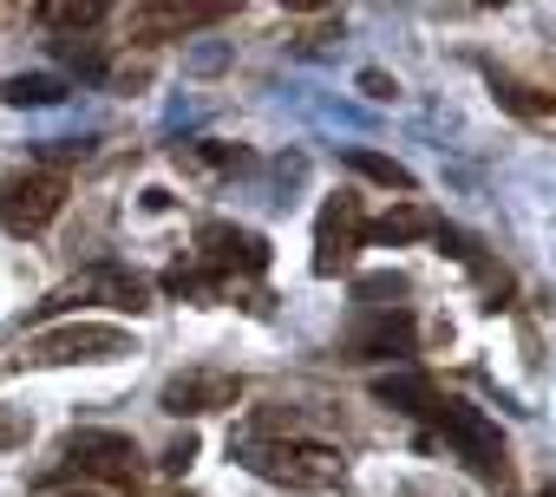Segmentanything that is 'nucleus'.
Wrapping results in <instances>:
<instances>
[{
  "instance_id": "obj_1",
  "label": "nucleus",
  "mask_w": 556,
  "mask_h": 497,
  "mask_svg": "<svg viewBox=\"0 0 556 497\" xmlns=\"http://www.w3.org/2000/svg\"><path fill=\"white\" fill-rule=\"evenodd\" d=\"M374 399L380 406H400L406 419H419V425H432L484 484H510V445H504V432L471 406V399H458V393H439L426 373H387V380H374Z\"/></svg>"
},
{
  "instance_id": "obj_2",
  "label": "nucleus",
  "mask_w": 556,
  "mask_h": 497,
  "mask_svg": "<svg viewBox=\"0 0 556 497\" xmlns=\"http://www.w3.org/2000/svg\"><path fill=\"white\" fill-rule=\"evenodd\" d=\"M229 458L242 471H255L262 484H282V490H334L348 484V451L328 438H308L289 412H249L229 432Z\"/></svg>"
},
{
  "instance_id": "obj_3",
  "label": "nucleus",
  "mask_w": 556,
  "mask_h": 497,
  "mask_svg": "<svg viewBox=\"0 0 556 497\" xmlns=\"http://www.w3.org/2000/svg\"><path fill=\"white\" fill-rule=\"evenodd\" d=\"M53 477H99V484H118V490H138L144 484V458L125 432H73Z\"/></svg>"
},
{
  "instance_id": "obj_4",
  "label": "nucleus",
  "mask_w": 556,
  "mask_h": 497,
  "mask_svg": "<svg viewBox=\"0 0 556 497\" xmlns=\"http://www.w3.org/2000/svg\"><path fill=\"white\" fill-rule=\"evenodd\" d=\"M125 354H138L125 328L73 321V328H40V334L21 347V367H73V360H125Z\"/></svg>"
},
{
  "instance_id": "obj_5",
  "label": "nucleus",
  "mask_w": 556,
  "mask_h": 497,
  "mask_svg": "<svg viewBox=\"0 0 556 497\" xmlns=\"http://www.w3.org/2000/svg\"><path fill=\"white\" fill-rule=\"evenodd\" d=\"M367 203L354 196V190H334L328 203H321V216H315V276H348L354 269V256L367 248Z\"/></svg>"
},
{
  "instance_id": "obj_6",
  "label": "nucleus",
  "mask_w": 556,
  "mask_h": 497,
  "mask_svg": "<svg viewBox=\"0 0 556 497\" xmlns=\"http://www.w3.org/2000/svg\"><path fill=\"white\" fill-rule=\"evenodd\" d=\"M60 209H66V170H53V164H34L0 183V229L8 235H40Z\"/></svg>"
},
{
  "instance_id": "obj_7",
  "label": "nucleus",
  "mask_w": 556,
  "mask_h": 497,
  "mask_svg": "<svg viewBox=\"0 0 556 497\" xmlns=\"http://www.w3.org/2000/svg\"><path fill=\"white\" fill-rule=\"evenodd\" d=\"M66 308H118V315H144V308H151V282L131 276V269H118V263H105V269H86L79 282L53 289V295L40 302V315H66Z\"/></svg>"
},
{
  "instance_id": "obj_8",
  "label": "nucleus",
  "mask_w": 556,
  "mask_h": 497,
  "mask_svg": "<svg viewBox=\"0 0 556 497\" xmlns=\"http://www.w3.org/2000/svg\"><path fill=\"white\" fill-rule=\"evenodd\" d=\"M419 347V328L406 308H367L348 334H341V354L348 360H406Z\"/></svg>"
},
{
  "instance_id": "obj_9",
  "label": "nucleus",
  "mask_w": 556,
  "mask_h": 497,
  "mask_svg": "<svg viewBox=\"0 0 556 497\" xmlns=\"http://www.w3.org/2000/svg\"><path fill=\"white\" fill-rule=\"evenodd\" d=\"M242 399V380L236 373H216V367H190L177 380H164V412H223Z\"/></svg>"
},
{
  "instance_id": "obj_10",
  "label": "nucleus",
  "mask_w": 556,
  "mask_h": 497,
  "mask_svg": "<svg viewBox=\"0 0 556 497\" xmlns=\"http://www.w3.org/2000/svg\"><path fill=\"white\" fill-rule=\"evenodd\" d=\"M413 235H439V216L426 203H400L380 222H367V242H413Z\"/></svg>"
},
{
  "instance_id": "obj_11",
  "label": "nucleus",
  "mask_w": 556,
  "mask_h": 497,
  "mask_svg": "<svg viewBox=\"0 0 556 497\" xmlns=\"http://www.w3.org/2000/svg\"><path fill=\"white\" fill-rule=\"evenodd\" d=\"M341 164H348V170H361L367 183H387V190H413V170H406V164H393V157H380V151H361V144H348V151H341Z\"/></svg>"
},
{
  "instance_id": "obj_12",
  "label": "nucleus",
  "mask_w": 556,
  "mask_h": 497,
  "mask_svg": "<svg viewBox=\"0 0 556 497\" xmlns=\"http://www.w3.org/2000/svg\"><path fill=\"white\" fill-rule=\"evenodd\" d=\"M0 99H8V105H60V99H66V79H53V73H21V79L0 86Z\"/></svg>"
},
{
  "instance_id": "obj_13",
  "label": "nucleus",
  "mask_w": 556,
  "mask_h": 497,
  "mask_svg": "<svg viewBox=\"0 0 556 497\" xmlns=\"http://www.w3.org/2000/svg\"><path fill=\"white\" fill-rule=\"evenodd\" d=\"M203 21H223V8H144L138 27H203Z\"/></svg>"
},
{
  "instance_id": "obj_14",
  "label": "nucleus",
  "mask_w": 556,
  "mask_h": 497,
  "mask_svg": "<svg viewBox=\"0 0 556 497\" xmlns=\"http://www.w3.org/2000/svg\"><path fill=\"white\" fill-rule=\"evenodd\" d=\"M40 21H47V27H79V34H86V27L105 21V8H40Z\"/></svg>"
},
{
  "instance_id": "obj_15",
  "label": "nucleus",
  "mask_w": 556,
  "mask_h": 497,
  "mask_svg": "<svg viewBox=\"0 0 556 497\" xmlns=\"http://www.w3.org/2000/svg\"><path fill=\"white\" fill-rule=\"evenodd\" d=\"M184 157H190V164H210V170L242 164V151H229V144H216V138H210V144H197V151H184Z\"/></svg>"
},
{
  "instance_id": "obj_16",
  "label": "nucleus",
  "mask_w": 556,
  "mask_h": 497,
  "mask_svg": "<svg viewBox=\"0 0 556 497\" xmlns=\"http://www.w3.org/2000/svg\"><path fill=\"white\" fill-rule=\"evenodd\" d=\"M190 458H197V438L184 432V438H177V445L164 451V471H190Z\"/></svg>"
},
{
  "instance_id": "obj_17",
  "label": "nucleus",
  "mask_w": 556,
  "mask_h": 497,
  "mask_svg": "<svg viewBox=\"0 0 556 497\" xmlns=\"http://www.w3.org/2000/svg\"><path fill=\"white\" fill-rule=\"evenodd\" d=\"M361 86H367V92H374V99H393V79H387V73H367V79H361Z\"/></svg>"
},
{
  "instance_id": "obj_18",
  "label": "nucleus",
  "mask_w": 556,
  "mask_h": 497,
  "mask_svg": "<svg viewBox=\"0 0 556 497\" xmlns=\"http://www.w3.org/2000/svg\"><path fill=\"white\" fill-rule=\"evenodd\" d=\"M14 438H27V425H14V419H0V445H14Z\"/></svg>"
},
{
  "instance_id": "obj_19",
  "label": "nucleus",
  "mask_w": 556,
  "mask_h": 497,
  "mask_svg": "<svg viewBox=\"0 0 556 497\" xmlns=\"http://www.w3.org/2000/svg\"><path fill=\"white\" fill-rule=\"evenodd\" d=\"M60 497H99V490H60Z\"/></svg>"
},
{
  "instance_id": "obj_20",
  "label": "nucleus",
  "mask_w": 556,
  "mask_h": 497,
  "mask_svg": "<svg viewBox=\"0 0 556 497\" xmlns=\"http://www.w3.org/2000/svg\"><path fill=\"white\" fill-rule=\"evenodd\" d=\"M536 497H556V490H536Z\"/></svg>"
}]
</instances>
